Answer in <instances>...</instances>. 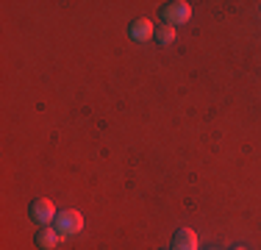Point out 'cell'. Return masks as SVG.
I'll list each match as a JSON object with an SVG mask.
<instances>
[{
	"mask_svg": "<svg viewBox=\"0 0 261 250\" xmlns=\"http://www.w3.org/2000/svg\"><path fill=\"white\" fill-rule=\"evenodd\" d=\"M61 234L56 228H39L36 231V245H39L42 250H53L56 245H59Z\"/></svg>",
	"mask_w": 261,
	"mask_h": 250,
	"instance_id": "cell-6",
	"label": "cell"
},
{
	"mask_svg": "<svg viewBox=\"0 0 261 250\" xmlns=\"http://www.w3.org/2000/svg\"><path fill=\"white\" fill-rule=\"evenodd\" d=\"M31 220H34L36 225H50L56 220V206H53V200H47V197H36L34 203H31Z\"/></svg>",
	"mask_w": 261,
	"mask_h": 250,
	"instance_id": "cell-3",
	"label": "cell"
},
{
	"mask_svg": "<svg viewBox=\"0 0 261 250\" xmlns=\"http://www.w3.org/2000/svg\"><path fill=\"white\" fill-rule=\"evenodd\" d=\"M178 36V31L172 28V25H164V28H156V42L159 45H172Z\"/></svg>",
	"mask_w": 261,
	"mask_h": 250,
	"instance_id": "cell-7",
	"label": "cell"
},
{
	"mask_svg": "<svg viewBox=\"0 0 261 250\" xmlns=\"http://www.w3.org/2000/svg\"><path fill=\"white\" fill-rule=\"evenodd\" d=\"M128 31H130V39L134 42H150V36H156V25L150 20H136Z\"/></svg>",
	"mask_w": 261,
	"mask_h": 250,
	"instance_id": "cell-5",
	"label": "cell"
},
{
	"mask_svg": "<svg viewBox=\"0 0 261 250\" xmlns=\"http://www.w3.org/2000/svg\"><path fill=\"white\" fill-rule=\"evenodd\" d=\"M192 17V6L186 3V0H172V3H164L161 6V20H164V25H184L189 22Z\"/></svg>",
	"mask_w": 261,
	"mask_h": 250,
	"instance_id": "cell-2",
	"label": "cell"
},
{
	"mask_svg": "<svg viewBox=\"0 0 261 250\" xmlns=\"http://www.w3.org/2000/svg\"><path fill=\"white\" fill-rule=\"evenodd\" d=\"M233 250H245V247H242V245H239V247H233Z\"/></svg>",
	"mask_w": 261,
	"mask_h": 250,
	"instance_id": "cell-8",
	"label": "cell"
},
{
	"mask_svg": "<svg viewBox=\"0 0 261 250\" xmlns=\"http://www.w3.org/2000/svg\"><path fill=\"white\" fill-rule=\"evenodd\" d=\"M53 228L61 234V239H67V236H75L81 228H84V214L75 209H64V211H59L56 214V220H53Z\"/></svg>",
	"mask_w": 261,
	"mask_h": 250,
	"instance_id": "cell-1",
	"label": "cell"
},
{
	"mask_svg": "<svg viewBox=\"0 0 261 250\" xmlns=\"http://www.w3.org/2000/svg\"><path fill=\"white\" fill-rule=\"evenodd\" d=\"M172 250H200V242H197V234L189 228H181L175 236H172Z\"/></svg>",
	"mask_w": 261,
	"mask_h": 250,
	"instance_id": "cell-4",
	"label": "cell"
}]
</instances>
